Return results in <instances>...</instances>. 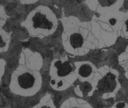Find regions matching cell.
Returning <instances> with one entry per match:
<instances>
[{"label":"cell","mask_w":128,"mask_h":108,"mask_svg":"<svg viewBox=\"0 0 128 108\" xmlns=\"http://www.w3.org/2000/svg\"><path fill=\"white\" fill-rule=\"evenodd\" d=\"M74 67L69 61L55 59L51 64L50 69V84L56 91L67 89L73 81L72 78Z\"/></svg>","instance_id":"obj_3"},{"label":"cell","mask_w":128,"mask_h":108,"mask_svg":"<svg viewBox=\"0 0 128 108\" xmlns=\"http://www.w3.org/2000/svg\"><path fill=\"white\" fill-rule=\"evenodd\" d=\"M83 96H86L92 89V86L88 81H84L79 86Z\"/></svg>","instance_id":"obj_9"},{"label":"cell","mask_w":128,"mask_h":108,"mask_svg":"<svg viewBox=\"0 0 128 108\" xmlns=\"http://www.w3.org/2000/svg\"><path fill=\"white\" fill-rule=\"evenodd\" d=\"M60 108H93L88 102L70 97L64 100L60 105Z\"/></svg>","instance_id":"obj_5"},{"label":"cell","mask_w":128,"mask_h":108,"mask_svg":"<svg viewBox=\"0 0 128 108\" xmlns=\"http://www.w3.org/2000/svg\"><path fill=\"white\" fill-rule=\"evenodd\" d=\"M32 108H56L51 95L46 94Z\"/></svg>","instance_id":"obj_6"},{"label":"cell","mask_w":128,"mask_h":108,"mask_svg":"<svg viewBox=\"0 0 128 108\" xmlns=\"http://www.w3.org/2000/svg\"><path fill=\"white\" fill-rule=\"evenodd\" d=\"M78 73L82 77L87 78L89 77L92 73V67L89 64H83L79 68Z\"/></svg>","instance_id":"obj_8"},{"label":"cell","mask_w":128,"mask_h":108,"mask_svg":"<svg viewBox=\"0 0 128 108\" xmlns=\"http://www.w3.org/2000/svg\"><path fill=\"white\" fill-rule=\"evenodd\" d=\"M44 7L36 8L27 18V28L32 35L46 36L52 34L56 28L58 23L56 17L48 8L44 11Z\"/></svg>","instance_id":"obj_2"},{"label":"cell","mask_w":128,"mask_h":108,"mask_svg":"<svg viewBox=\"0 0 128 108\" xmlns=\"http://www.w3.org/2000/svg\"><path fill=\"white\" fill-rule=\"evenodd\" d=\"M125 106V103L124 102H120L116 105L117 108H124Z\"/></svg>","instance_id":"obj_10"},{"label":"cell","mask_w":128,"mask_h":108,"mask_svg":"<svg viewBox=\"0 0 128 108\" xmlns=\"http://www.w3.org/2000/svg\"><path fill=\"white\" fill-rule=\"evenodd\" d=\"M110 24H111V25H114L116 23V19H114V18L111 19V20H110Z\"/></svg>","instance_id":"obj_11"},{"label":"cell","mask_w":128,"mask_h":108,"mask_svg":"<svg viewBox=\"0 0 128 108\" xmlns=\"http://www.w3.org/2000/svg\"><path fill=\"white\" fill-rule=\"evenodd\" d=\"M116 76L109 73L100 79L98 83V88L101 92H112L116 87Z\"/></svg>","instance_id":"obj_4"},{"label":"cell","mask_w":128,"mask_h":108,"mask_svg":"<svg viewBox=\"0 0 128 108\" xmlns=\"http://www.w3.org/2000/svg\"><path fill=\"white\" fill-rule=\"evenodd\" d=\"M68 39L71 47L74 49L81 47L84 43L83 36L78 33H74L71 34L68 39H66V40Z\"/></svg>","instance_id":"obj_7"},{"label":"cell","mask_w":128,"mask_h":108,"mask_svg":"<svg viewBox=\"0 0 128 108\" xmlns=\"http://www.w3.org/2000/svg\"><path fill=\"white\" fill-rule=\"evenodd\" d=\"M42 84V78L39 71L21 65L12 73L10 88L14 95L28 97L38 92Z\"/></svg>","instance_id":"obj_1"},{"label":"cell","mask_w":128,"mask_h":108,"mask_svg":"<svg viewBox=\"0 0 128 108\" xmlns=\"http://www.w3.org/2000/svg\"><path fill=\"white\" fill-rule=\"evenodd\" d=\"M126 26L128 30V20L126 22Z\"/></svg>","instance_id":"obj_12"}]
</instances>
